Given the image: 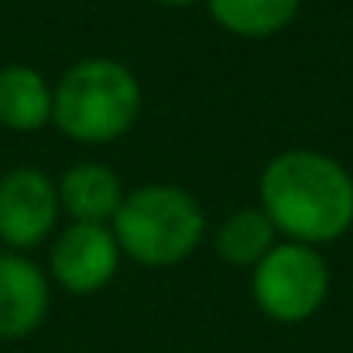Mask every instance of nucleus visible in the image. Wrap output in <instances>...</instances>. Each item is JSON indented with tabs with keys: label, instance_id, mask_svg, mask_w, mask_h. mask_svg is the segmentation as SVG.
<instances>
[{
	"label": "nucleus",
	"instance_id": "f257e3e1",
	"mask_svg": "<svg viewBox=\"0 0 353 353\" xmlns=\"http://www.w3.org/2000/svg\"><path fill=\"white\" fill-rule=\"evenodd\" d=\"M257 206L281 240L326 247L353 230V175L333 154L292 148L261 168Z\"/></svg>",
	"mask_w": 353,
	"mask_h": 353
},
{
	"label": "nucleus",
	"instance_id": "f03ea898",
	"mask_svg": "<svg viewBox=\"0 0 353 353\" xmlns=\"http://www.w3.org/2000/svg\"><path fill=\"white\" fill-rule=\"evenodd\" d=\"M141 79L110 55H86L52 83V123L76 144L120 141L141 117Z\"/></svg>",
	"mask_w": 353,
	"mask_h": 353
},
{
	"label": "nucleus",
	"instance_id": "7ed1b4c3",
	"mask_svg": "<svg viewBox=\"0 0 353 353\" xmlns=\"http://www.w3.org/2000/svg\"><path fill=\"white\" fill-rule=\"evenodd\" d=\"M123 257L141 268H172L189 261L206 240L203 203L172 182H148L123 196L110 223Z\"/></svg>",
	"mask_w": 353,
	"mask_h": 353
},
{
	"label": "nucleus",
	"instance_id": "20e7f679",
	"mask_svg": "<svg viewBox=\"0 0 353 353\" xmlns=\"http://www.w3.org/2000/svg\"><path fill=\"white\" fill-rule=\"evenodd\" d=\"M250 295L261 316L281 326L305 323L330 299V261L319 247L278 240L250 268Z\"/></svg>",
	"mask_w": 353,
	"mask_h": 353
},
{
	"label": "nucleus",
	"instance_id": "39448f33",
	"mask_svg": "<svg viewBox=\"0 0 353 353\" xmlns=\"http://www.w3.org/2000/svg\"><path fill=\"white\" fill-rule=\"evenodd\" d=\"M59 189L55 179L34 165H21L0 175V247L28 254L59 230Z\"/></svg>",
	"mask_w": 353,
	"mask_h": 353
},
{
	"label": "nucleus",
	"instance_id": "423d86ee",
	"mask_svg": "<svg viewBox=\"0 0 353 353\" xmlns=\"http://www.w3.org/2000/svg\"><path fill=\"white\" fill-rule=\"evenodd\" d=\"M123 250L107 223H65L48 247V274L69 295H97L120 271Z\"/></svg>",
	"mask_w": 353,
	"mask_h": 353
},
{
	"label": "nucleus",
	"instance_id": "0eeeda50",
	"mask_svg": "<svg viewBox=\"0 0 353 353\" xmlns=\"http://www.w3.org/2000/svg\"><path fill=\"white\" fill-rule=\"evenodd\" d=\"M52 305V285L28 254L0 250V343L28 340L41 330Z\"/></svg>",
	"mask_w": 353,
	"mask_h": 353
},
{
	"label": "nucleus",
	"instance_id": "6e6552de",
	"mask_svg": "<svg viewBox=\"0 0 353 353\" xmlns=\"http://www.w3.org/2000/svg\"><path fill=\"white\" fill-rule=\"evenodd\" d=\"M59 206L69 223H114L120 203L127 196L120 175L103 161H76L55 182Z\"/></svg>",
	"mask_w": 353,
	"mask_h": 353
},
{
	"label": "nucleus",
	"instance_id": "1a4fd4ad",
	"mask_svg": "<svg viewBox=\"0 0 353 353\" xmlns=\"http://www.w3.org/2000/svg\"><path fill=\"white\" fill-rule=\"evenodd\" d=\"M52 123V83L24 62L0 65V127L34 134Z\"/></svg>",
	"mask_w": 353,
	"mask_h": 353
},
{
	"label": "nucleus",
	"instance_id": "9d476101",
	"mask_svg": "<svg viewBox=\"0 0 353 353\" xmlns=\"http://www.w3.org/2000/svg\"><path fill=\"white\" fill-rule=\"evenodd\" d=\"M210 17L234 38L261 41L281 34L295 17L302 0H203Z\"/></svg>",
	"mask_w": 353,
	"mask_h": 353
},
{
	"label": "nucleus",
	"instance_id": "9b49d317",
	"mask_svg": "<svg viewBox=\"0 0 353 353\" xmlns=\"http://www.w3.org/2000/svg\"><path fill=\"white\" fill-rule=\"evenodd\" d=\"M278 240L281 236L261 206H243V210H234L230 216L220 220V227L213 234V247L227 264L254 268Z\"/></svg>",
	"mask_w": 353,
	"mask_h": 353
},
{
	"label": "nucleus",
	"instance_id": "f8f14e48",
	"mask_svg": "<svg viewBox=\"0 0 353 353\" xmlns=\"http://www.w3.org/2000/svg\"><path fill=\"white\" fill-rule=\"evenodd\" d=\"M154 3H161V7H168V10H185V7H196V3H203V0H154Z\"/></svg>",
	"mask_w": 353,
	"mask_h": 353
},
{
	"label": "nucleus",
	"instance_id": "ddd939ff",
	"mask_svg": "<svg viewBox=\"0 0 353 353\" xmlns=\"http://www.w3.org/2000/svg\"><path fill=\"white\" fill-rule=\"evenodd\" d=\"M0 175H3V168H0Z\"/></svg>",
	"mask_w": 353,
	"mask_h": 353
},
{
	"label": "nucleus",
	"instance_id": "4468645a",
	"mask_svg": "<svg viewBox=\"0 0 353 353\" xmlns=\"http://www.w3.org/2000/svg\"><path fill=\"white\" fill-rule=\"evenodd\" d=\"M0 250H3V247H0Z\"/></svg>",
	"mask_w": 353,
	"mask_h": 353
}]
</instances>
